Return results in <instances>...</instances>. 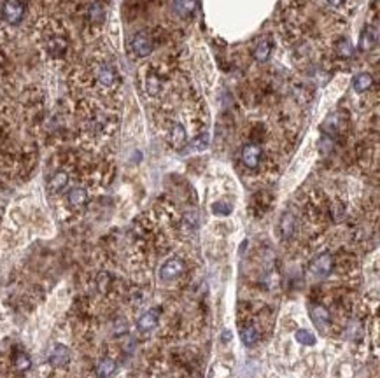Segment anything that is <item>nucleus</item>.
<instances>
[{
    "label": "nucleus",
    "instance_id": "1",
    "mask_svg": "<svg viewBox=\"0 0 380 378\" xmlns=\"http://www.w3.org/2000/svg\"><path fill=\"white\" fill-rule=\"evenodd\" d=\"M25 11H27V5L23 0H4L2 4V18L9 25L21 23V20L25 18Z\"/></svg>",
    "mask_w": 380,
    "mask_h": 378
},
{
    "label": "nucleus",
    "instance_id": "27",
    "mask_svg": "<svg viewBox=\"0 0 380 378\" xmlns=\"http://www.w3.org/2000/svg\"><path fill=\"white\" fill-rule=\"evenodd\" d=\"M352 44H350V40L349 39H340L338 40V44H337V53L340 54V56H350L352 54Z\"/></svg>",
    "mask_w": 380,
    "mask_h": 378
},
{
    "label": "nucleus",
    "instance_id": "31",
    "mask_svg": "<svg viewBox=\"0 0 380 378\" xmlns=\"http://www.w3.org/2000/svg\"><path fill=\"white\" fill-rule=\"evenodd\" d=\"M328 4H330L331 7H340V5L345 4V0H328Z\"/></svg>",
    "mask_w": 380,
    "mask_h": 378
},
{
    "label": "nucleus",
    "instance_id": "18",
    "mask_svg": "<svg viewBox=\"0 0 380 378\" xmlns=\"http://www.w3.org/2000/svg\"><path fill=\"white\" fill-rule=\"evenodd\" d=\"M209 147V135L204 133V135H198L196 139H193L189 144L184 146V152H202Z\"/></svg>",
    "mask_w": 380,
    "mask_h": 378
},
{
    "label": "nucleus",
    "instance_id": "17",
    "mask_svg": "<svg viewBox=\"0 0 380 378\" xmlns=\"http://www.w3.org/2000/svg\"><path fill=\"white\" fill-rule=\"evenodd\" d=\"M295 226H296V221H295V216L291 212H286L281 219V235L282 238H291L293 233H295Z\"/></svg>",
    "mask_w": 380,
    "mask_h": 378
},
{
    "label": "nucleus",
    "instance_id": "30",
    "mask_svg": "<svg viewBox=\"0 0 380 378\" xmlns=\"http://www.w3.org/2000/svg\"><path fill=\"white\" fill-rule=\"evenodd\" d=\"M319 147H321V151H323V152H328V151L333 149V140L330 139V135H326L323 140H321V144H319Z\"/></svg>",
    "mask_w": 380,
    "mask_h": 378
},
{
    "label": "nucleus",
    "instance_id": "16",
    "mask_svg": "<svg viewBox=\"0 0 380 378\" xmlns=\"http://www.w3.org/2000/svg\"><path fill=\"white\" fill-rule=\"evenodd\" d=\"M67 184H69V175L65 172H62V170L53 174V177L49 179V189L53 193H62L63 189L67 188Z\"/></svg>",
    "mask_w": 380,
    "mask_h": 378
},
{
    "label": "nucleus",
    "instance_id": "9",
    "mask_svg": "<svg viewBox=\"0 0 380 378\" xmlns=\"http://www.w3.org/2000/svg\"><path fill=\"white\" fill-rule=\"evenodd\" d=\"M377 39H379V35H377V30L372 27H366L361 34V39H359V49L363 53H368V51L375 49L377 46Z\"/></svg>",
    "mask_w": 380,
    "mask_h": 378
},
{
    "label": "nucleus",
    "instance_id": "5",
    "mask_svg": "<svg viewBox=\"0 0 380 378\" xmlns=\"http://www.w3.org/2000/svg\"><path fill=\"white\" fill-rule=\"evenodd\" d=\"M47 363L53 368H63L70 363V350L63 343H56L51 347L47 354Z\"/></svg>",
    "mask_w": 380,
    "mask_h": 378
},
{
    "label": "nucleus",
    "instance_id": "13",
    "mask_svg": "<svg viewBox=\"0 0 380 378\" xmlns=\"http://www.w3.org/2000/svg\"><path fill=\"white\" fill-rule=\"evenodd\" d=\"M170 140H172L175 149H184V146L188 144V135H186V130L182 124H173L172 130H170Z\"/></svg>",
    "mask_w": 380,
    "mask_h": 378
},
{
    "label": "nucleus",
    "instance_id": "11",
    "mask_svg": "<svg viewBox=\"0 0 380 378\" xmlns=\"http://www.w3.org/2000/svg\"><path fill=\"white\" fill-rule=\"evenodd\" d=\"M196 5H198L196 0H173V11L181 18H189L195 14Z\"/></svg>",
    "mask_w": 380,
    "mask_h": 378
},
{
    "label": "nucleus",
    "instance_id": "2",
    "mask_svg": "<svg viewBox=\"0 0 380 378\" xmlns=\"http://www.w3.org/2000/svg\"><path fill=\"white\" fill-rule=\"evenodd\" d=\"M186 270V263L181 258H170L160 268V278L162 280H173V278L181 277Z\"/></svg>",
    "mask_w": 380,
    "mask_h": 378
},
{
    "label": "nucleus",
    "instance_id": "6",
    "mask_svg": "<svg viewBox=\"0 0 380 378\" xmlns=\"http://www.w3.org/2000/svg\"><path fill=\"white\" fill-rule=\"evenodd\" d=\"M158 322H160V308H151V310H147L146 313H142V315L138 317L137 329L140 333H149L156 328Z\"/></svg>",
    "mask_w": 380,
    "mask_h": 378
},
{
    "label": "nucleus",
    "instance_id": "25",
    "mask_svg": "<svg viewBox=\"0 0 380 378\" xmlns=\"http://www.w3.org/2000/svg\"><path fill=\"white\" fill-rule=\"evenodd\" d=\"M146 91L149 93L151 97H156L158 93L162 91V82H160V79L156 76H149L146 79Z\"/></svg>",
    "mask_w": 380,
    "mask_h": 378
},
{
    "label": "nucleus",
    "instance_id": "21",
    "mask_svg": "<svg viewBox=\"0 0 380 378\" xmlns=\"http://www.w3.org/2000/svg\"><path fill=\"white\" fill-rule=\"evenodd\" d=\"M270 53H272V44L270 40H259V44L254 49V58L256 62H266L270 58Z\"/></svg>",
    "mask_w": 380,
    "mask_h": 378
},
{
    "label": "nucleus",
    "instance_id": "14",
    "mask_svg": "<svg viewBox=\"0 0 380 378\" xmlns=\"http://www.w3.org/2000/svg\"><path fill=\"white\" fill-rule=\"evenodd\" d=\"M96 79L100 84L104 86H112L116 82V72L111 65H100L96 69Z\"/></svg>",
    "mask_w": 380,
    "mask_h": 378
},
{
    "label": "nucleus",
    "instance_id": "12",
    "mask_svg": "<svg viewBox=\"0 0 380 378\" xmlns=\"http://www.w3.org/2000/svg\"><path fill=\"white\" fill-rule=\"evenodd\" d=\"M116 371H118V363L111 357L102 359V361L96 364V377L98 378H111Z\"/></svg>",
    "mask_w": 380,
    "mask_h": 378
},
{
    "label": "nucleus",
    "instance_id": "24",
    "mask_svg": "<svg viewBox=\"0 0 380 378\" xmlns=\"http://www.w3.org/2000/svg\"><path fill=\"white\" fill-rule=\"evenodd\" d=\"M105 18V11H104V5L102 4H93L91 7H89V20L93 21V23H102Z\"/></svg>",
    "mask_w": 380,
    "mask_h": 378
},
{
    "label": "nucleus",
    "instance_id": "10",
    "mask_svg": "<svg viewBox=\"0 0 380 378\" xmlns=\"http://www.w3.org/2000/svg\"><path fill=\"white\" fill-rule=\"evenodd\" d=\"M67 200H69V205L74 207V209H81L84 207L86 201H88V191L84 188H72L67 194Z\"/></svg>",
    "mask_w": 380,
    "mask_h": 378
},
{
    "label": "nucleus",
    "instance_id": "29",
    "mask_svg": "<svg viewBox=\"0 0 380 378\" xmlns=\"http://www.w3.org/2000/svg\"><path fill=\"white\" fill-rule=\"evenodd\" d=\"M109 286H111V277L107 273H102L98 277V289L100 293H107Z\"/></svg>",
    "mask_w": 380,
    "mask_h": 378
},
{
    "label": "nucleus",
    "instance_id": "20",
    "mask_svg": "<svg viewBox=\"0 0 380 378\" xmlns=\"http://www.w3.org/2000/svg\"><path fill=\"white\" fill-rule=\"evenodd\" d=\"M240 338H242V343L246 347H254L257 343V340H259V331L254 326H247V328L242 329Z\"/></svg>",
    "mask_w": 380,
    "mask_h": 378
},
{
    "label": "nucleus",
    "instance_id": "3",
    "mask_svg": "<svg viewBox=\"0 0 380 378\" xmlns=\"http://www.w3.org/2000/svg\"><path fill=\"white\" fill-rule=\"evenodd\" d=\"M335 266V259L330 252H323L319 254L315 259H312L310 263V273L315 275V277H328L331 273Z\"/></svg>",
    "mask_w": 380,
    "mask_h": 378
},
{
    "label": "nucleus",
    "instance_id": "19",
    "mask_svg": "<svg viewBox=\"0 0 380 378\" xmlns=\"http://www.w3.org/2000/svg\"><path fill=\"white\" fill-rule=\"evenodd\" d=\"M12 364H14V368L18 371L25 373V371H28L32 368V359H30V355H28L27 352L18 350L14 354V357H12Z\"/></svg>",
    "mask_w": 380,
    "mask_h": 378
},
{
    "label": "nucleus",
    "instance_id": "8",
    "mask_svg": "<svg viewBox=\"0 0 380 378\" xmlns=\"http://www.w3.org/2000/svg\"><path fill=\"white\" fill-rule=\"evenodd\" d=\"M310 319L314 320V324L317 326L319 329H326L330 328L331 319H330V312H328L324 306H312L310 308Z\"/></svg>",
    "mask_w": 380,
    "mask_h": 378
},
{
    "label": "nucleus",
    "instance_id": "26",
    "mask_svg": "<svg viewBox=\"0 0 380 378\" xmlns=\"http://www.w3.org/2000/svg\"><path fill=\"white\" fill-rule=\"evenodd\" d=\"M231 210H233V207H231L228 201H215V203L212 205V212H214L215 216H230Z\"/></svg>",
    "mask_w": 380,
    "mask_h": 378
},
{
    "label": "nucleus",
    "instance_id": "7",
    "mask_svg": "<svg viewBox=\"0 0 380 378\" xmlns=\"http://www.w3.org/2000/svg\"><path fill=\"white\" fill-rule=\"evenodd\" d=\"M261 154H263L261 147L256 146V144H247L242 149V163L247 168H253V170L257 168V165L261 161Z\"/></svg>",
    "mask_w": 380,
    "mask_h": 378
},
{
    "label": "nucleus",
    "instance_id": "15",
    "mask_svg": "<svg viewBox=\"0 0 380 378\" xmlns=\"http://www.w3.org/2000/svg\"><path fill=\"white\" fill-rule=\"evenodd\" d=\"M352 86H354V89H356L357 93H366L373 86L372 74H368V72L357 74L356 77L352 79Z\"/></svg>",
    "mask_w": 380,
    "mask_h": 378
},
{
    "label": "nucleus",
    "instance_id": "32",
    "mask_svg": "<svg viewBox=\"0 0 380 378\" xmlns=\"http://www.w3.org/2000/svg\"><path fill=\"white\" fill-rule=\"evenodd\" d=\"M230 336H231L230 331H224L223 333V341H228V340H230Z\"/></svg>",
    "mask_w": 380,
    "mask_h": 378
},
{
    "label": "nucleus",
    "instance_id": "28",
    "mask_svg": "<svg viewBox=\"0 0 380 378\" xmlns=\"http://www.w3.org/2000/svg\"><path fill=\"white\" fill-rule=\"evenodd\" d=\"M184 226L186 228H191V229L198 228V214H196L195 210H191V212H188L184 216Z\"/></svg>",
    "mask_w": 380,
    "mask_h": 378
},
{
    "label": "nucleus",
    "instance_id": "22",
    "mask_svg": "<svg viewBox=\"0 0 380 378\" xmlns=\"http://www.w3.org/2000/svg\"><path fill=\"white\" fill-rule=\"evenodd\" d=\"M295 338H296L298 343L305 345V347H312V345H315V335L308 331V329H298V331L295 333Z\"/></svg>",
    "mask_w": 380,
    "mask_h": 378
},
{
    "label": "nucleus",
    "instance_id": "23",
    "mask_svg": "<svg viewBox=\"0 0 380 378\" xmlns=\"http://www.w3.org/2000/svg\"><path fill=\"white\" fill-rule=\"evenodd\" d=\"M47 49H49V53L54 54V56H62L67 51V40L62 39V37H54V39H51Z\"/></svg>",
    "mask_w": 380,
    "mask_h": 378
},
{
    "label": "nucleus",
    "instance_id": "4",
    "mask_svg": "<svg viewBox=\"0 0 380 378\" xmlns=\"http://www.w3.org/2000/svg\"><path fill=\"white\" fill-rule=\"evenodd\" d=\"M153 39H151V35L147 34V32H137V34L133 35V39H131V49H133V53L137 54V56H140V58H144V56H149L151 53H153Z\"/></svg>",
    "mask_w": 380,
    "mask_h": 378
}]
</instances>
